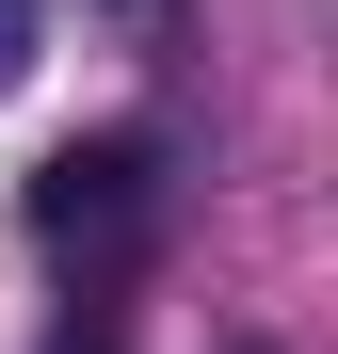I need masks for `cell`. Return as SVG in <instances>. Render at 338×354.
Listing matches in <instances>:
<instances>
[{"instance_id": "1", "label": "cell", "mask_w": 338, "mask_h": 354, "mask_svg": "<svg viewBox=\"0 0 338 354\" xmlns=\"http://www.w3.org/2000/svg\"><path fill=\"white\" fill-rule=\"evenodd\" d=\"M145 209H161V145L145 129H97V145H48L32 161V225L48 242H129Z\"/></svg>"}, {"instance_id": "2", "label": "cell", "mask_w": 338, "mask_h": 354, "mask_svg": "<svg viewBox=\"0 0 338 354\" xmlns=\"http://www.w3.org/2000/svg\"><path fill=\"white\" fill-rule=\"evenodd\" d=\"M48 354H113V322H65V338H48Z\"/></svg>"}]
</instances>
